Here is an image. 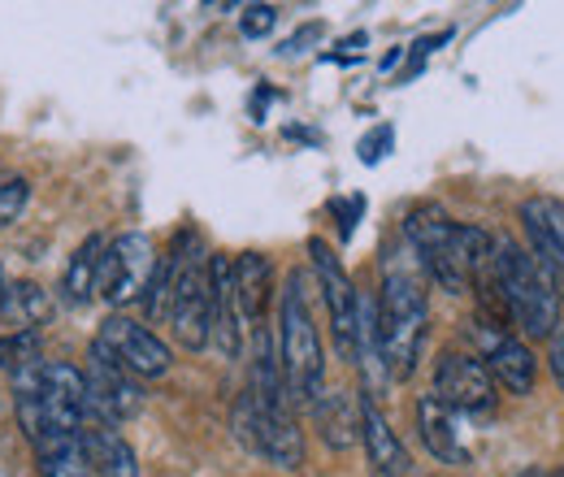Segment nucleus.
Wrapping results in <instances>:
<instances>
[{"label":"nucleus","instance_id":"1","mask_svg":"<svg viewBox=\"0 0 564 477\" xmlns=\"http://www.w3.org/2000/svg\"><path fill=\"white\" fill-rule=\"evenodd\" d=\"M404 235L422 261V270L452 295H465L482 273L491 270L495 235L482 226H460L438 205H417L404 221Z\"/></svg>","mask_w":564,"mask_h":477},{"label":"nucleus","instance_id":"2","mask_svg":"<svg viewBox=\"0 0 564 477\" xmlns=\"http://www.w3.org/2000/svg\"><path fill=\"white\" fill-rule=\"evenodd\" d=\"M373 304H378V360H382L387 378L404 382V378H413V369L422 360L430 304H425L422 273L413 270L400 252L387 257L382 291H378Z\"/></svg>","mask_w":564,"mask_h":477},{"label":"nucleus","instance_id":"3","mask_svg":"<svg viewBox=\"0 0 564 477\" xmlns=\"http://www.w3.org/2000/svg\"><path fill=\"white\" fill-rule=\"evenodd\" d=\"M491 278L503 295L508 317L530 335V339H552L556 322H561L564 286L556 273H547L521 243L512 239H495Z\"/></svg>","mask_w":564,"mask_h":477},{"label":"nucleus","instance_id":"4","mask_svg":"<svg viewBox=\"0 0 564 477\" xmlns=\"http://www.w3.org/2000/svg\"><path fill=\"white\" fill-rule=\"evenodd\" d=\"M279 365L286 400L295 404H313L322 395V378H326V360H322V339L308 313V295H304V273L291 270L282 286L279 304Z\"/></svg>","mask_w":564,"mask_h":477},{"label":"nucleus","instance_id":"5","mask_svg":"<svg viewBox=\"0 0 564 477\" xmlns=\"http://www.w3.org/2000/svg\"><path fill=\"white\" fill-rule=\"evenodd\" d=\"M165 317L174 326V339L187 351H200L213 330V282H209V257L200 239L187 230L174 243L170 257V295H165Z\"/></svg>","mask_w":564,"mask_h":477},{"label":"nucleus","instance_id":"6","mask_svg":"<svg viewBox=\"0 0 564 477\" xmlns=\"http://www.w3.org/2000/svg\"><path fill=\"white\" fill-rule=\"evenodd\" d=\"M156 248H152V239L140 235V230H131V235H118L109 248H105V257H100V278H96V295L105 300V304H131V300H140L143 291L152 286V278H156Z\"/></svg>","mask_w":564,"mask_h":477},{"label":"nucleus","instance_id":"7","mask_svg":"<svg viewBox=\"0 0 564 477\" xmlns=\"http://www.w3.org/2000/svg\"><path fill=\"white\" fill-rule=\"evenodd\" d=\"M308 257H313V270L322 282V295H326V308H330V330H335V347L344 360L360 356V326H356V313H360V295H356L352 278L339 265V257L322 243V239H308Z\"/></svg>","mask_w":564,"mask_h":477},{"label":"nucleus","instance_id":"8","mask_svg":"<svg viewBox=\"0 0 564 477\" xmlns=\"http://www.w3.org/2000/svg\"><path fill=\"white\" fill-rule=\"evenodd\" d=\"M434 395L452 412H469V416H487L495 412V382L482 360L465 356V351H447L434 365Z\"/></svg>","mask_w":564,"mask_h":477},{"label":"nucleus","instance_id":"9","mask_svg":"<svg viewBox=\"0 0 564 477\" xmlns=\"http://www.w3.org/2000/svg\"><path fill=\"white\" fill-rule=\"evenodd\" d=\"M87 404H91V416L96 421H105V425H118V421H127V416H135L143 404L140 387H135V378L100 347V343H91V360H87Z\"/></svg>","mask_w":564,"mask_h":477},{"label":"nucleus","instance_id":"10","mask_svg":"<svg viewBox=\"0 0 564 477\" xmlns=\"http://www.w3.org/2000/svg\"><path fill=\"white\" fill-rule=\"evenodd\" d=\"M96 343L131 373V378H161V373H170V365H174V356H170V347L156 339L148 326L140 322H131V317H105V326H100V335Z\"/></svg>","mask_w":564,"mask_h":477},{"label":"nucleus","instance_id":"11","mask_svg":"<svg viewBox=\"0 0 564 477\" xmlns=\"http://www.w3.org/2000/svg\"><path fill=\"white\" fill-rule=\"evenodd\" d=\"M478 343H482V365H487V373H491L495 387H503L508 395H530L534 391V378H539V360H534V351L525 347L521 339H512L508 330H499L491 322H482L478 317Z\"/></svg>","mask_w":564,"mask_h":477},{"label":"nucleus","instance_id":"12","mask_svg":"<svg viewBox=\"0 0 564 477\" xmlns=\"http://www.w3.org/2000/svg\"><path fill=\"white\" fill-rule=\"evenodd\" d=\"M360 438H365V460L373 477H409V447L391 430V421L373 404V395H360Z\"/></svg>","mask_w":564,"mask_h":477},{"label":"nucleus","instance_id":"13","mask_svg":"<svg viewBox=\"0 0 564 477\" xmlns=\"http://www.w3.org/2000/svg\"><path fill=\"white\" fill-rule=\"evenodd\" d=\"M521 221H525V235L534 243V261L547 273H556L564 286V200L530 196L521 205Z\"/></svg>","mask_w":564,"mask_h":477},{"label":"nucleus","instance_id":"14","mask_svg":"<svg viewBox=\"0 0 564 477\" xmlns=\"http://www.w3.org/2000/svg\"><path fill=\"white\" fill-rule=\"evenodd\" d=\"M209 282H213V330L209 339L226 360L239 356L243 347V317L235 300V261L230 257H209Z\"/></svg>","mask_w":564,"mask_h":477},{"label":"nucleus","instance_id":"15","mask_svg":"<svg viewBox=\"0 0 564 477\" xmlns=\"http://www.w3.org/2000/svg\"><path fill=\"white\" fill-rule=\"evenodd\" d=\"M78 452L91 477H140V460L131 452V443L105 425V421H87L78 430Z\"/></svg>","mask_w":564,"mask_h":477},{"label":"nucleus","instance_id":"16","mask_svg":"<svg viewBox=\"0 0 564 477\" xmlns=\"http://www.w3.org/2000/svg\"><path fill=\"white\" fill-rule=\"evenodd\" d=\"M417 430H422L425 452L443 465H465L469 460V447L460 443V425H456V412L447 409L438 395H422L417 400Z\"/></svg>","mask_w":564,"mask_h":477},{"label":"nucleus","instance_id":"17","mask_svg":"<svg viewBox=\"0 0 564 477\" xmlns=\"http://www.w3.org/2000/svg\"><path fill=\"white\" fill-rule=\"evenodd\" d=\"M270 286H274V270L261 252H243L235 261V300H239V317L248 326L261 330L265 308H270Z\"/></svg>","mask_w":564,"mask_h":477},{"label":"nucleus","instance_id":"18","mask_svg":"<svg viewBox=\"0 0 564 477\" xmlns=\"http://www.w3.org/2000/svg\"><path fill=\"white\" fill-rule=\"evenodd\" d=\"M53 317V304L40 282H13L0 295V322L13 335H40V326Z\"/></svg>","mask_w":564,"mask_h":477},{"label":"nucleus","instance_id":"19","mask_svg":"<svg viewBox=\"0 0 564 477\" xmlns=\"http://www.w3.org/2000/svg\"><path fill=\"white\" fill-rule=\"evenodd\" d=\"M313 416H317V430H322V438L330 443V447H352L356 434H360V400L352 395H344V391H335V395H317L313 400Z\"/></svg>","mask_w":564,"mask_h":477},{"label":"nucleus","instance_id":"20","mask_svg":"<svg viewBox=\"0 0 564 477\" xmlns=\"http://www.w3.org/2000/svg\"><path fill=\"white\" fill-rule=\"evenodd\" d=\"M105 248H109L105 235H87V239L78 243V252H74L70 265H66V278H62V291H66L70 304H87V300L96 295V278H100V257H105Z\"/></svg>","mask_w":564,"mask_h":477},{"label":"nucleus","instance_id":"21","mask_svg":"<svg viewBox=\"0 0 564 477\" xmlns=\"http://www.w3.org/2000/svg\"><path fill=\"white\" fill-rule=\"evenodd\" d=\"M44 365V347H40V335H4L0 339V369L9 378L18 373H31Z\"/></svg>","mask_w":564,"mask_h":477},{"label":"nucleus","instance_id":"22","mask_svg":"<svg viewBox=\"0 0 564 477\" xmlns=\"http://www.w3.org/2000/svg\"><path fill=\"white\" fill-rule=\"evenodd\" d=\"M26 200H31V183L22 174H4L0 178V226H9L26 208Z\"/></svg>","mask_w":564,"mask_h":477},{"label":"nucleus","instance_id":"23","mask_svg":"<svg viewBox=\"0 0 564 477\" xmlns=\"http://www.w3.org/2000/svg\"><path fill=\"white\" fill-rule=\"evenodd\" d=\"M274 22H279V9H274V4H248V9H243V18H239V26H243V35H248V40L270 35V31H274Z\"/></svg>","mask_w":564,"mask_h":477},{"label":"nucleus","instance_id":"24","mask_svg":"<svg viewBox=\"0 0 564 477\" xmlns=\"http://www.w3.org/2000/svg\"><path fill=\"white\" fill-rule=\"evenodd\" d=\"M391 139H395V131H391V127H378L373 135H365V139H360V161H365V165L382 161V148H387Z\"/></svg>","mask_w":564,"mask_h":477},{"label":"nucleus","instance_id":"25","mask_svg":"<svg viewBox=\"0 0 564 477\" xmlns=\"http://www.w3.org/2000/svg\"><path fill=\"white\" fill-rule=\"evenodd\" d=\"M547 365H552V373H556V382H561V391H564V317L556 322L552 343H547Z\"/></svg>","mask_w":564,"mask_h":477},{"label":"nucleus","instance_id":"26","mask_svg":"<svg viewBox=\"0 0 564 477\" xmlns=\"http://www.w3.org/2000/svg\"><path fill=\"white\" fill-rule=\"evenodd\" d=\"M335 213L344 217V239H348V235H352V226H356V213H365V200H360V196H352L348 205H339V200H335Z\"/></svg>","mask_w":564,"mask_h":477},{"label":"nucleus","instance_id":"27","mask_svg":"<svg viewBox=\"0 0 564 477\" xmlns=\"http://www.w3.org/2000/svg\"><path fill=\"white\" fill-rule=\"evenodd\" d=\"M0 295H4V278H0Z\"/></svg>","mask_w":564,"mask_h":477}]
</instances>
